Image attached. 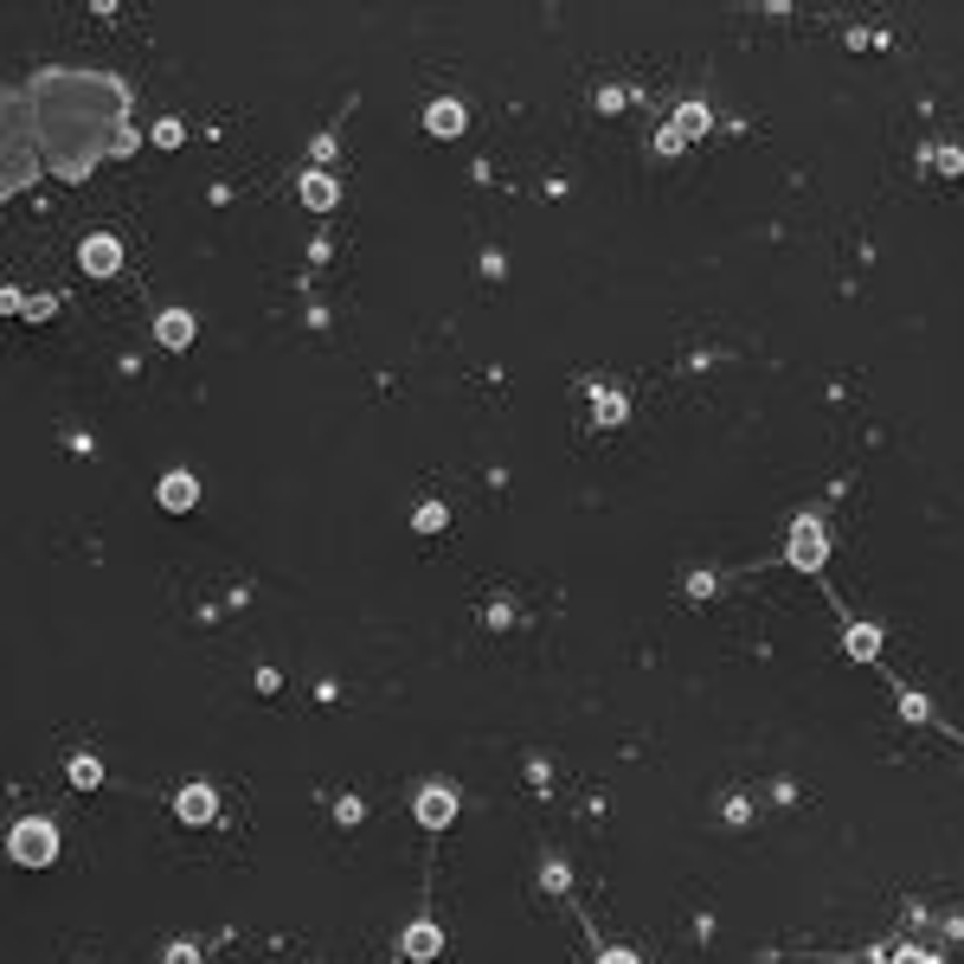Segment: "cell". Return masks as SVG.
<instances>
[{"instance_id":"cell-8","label":"cell","mask_w":964,"mask_h":964,"mask_svg":"<svg viewBox=\"0 0 964 964\" xmlns=\"http://www.w3.org/2000/svg\"><path fill=\"white\" fill-rule=\"evenodd\" d=\"M451 816H456V791L451 784H424L419 791V823L424 830H451Z\"/></svg>"},{"instance_id":"cell-3","label":"cell","mask_w":964,"mask_h":964,"mask_svg":"<svg viewBox=\"0 0 964 964\" xmlns=\"http://www.w3.org/2000/svg\"><path fill=\"white\" fill-rule=\"evenodd\" d=\"M7 855H13L20 868H52V862H59V830H52V816H20V823L7 830Z\"/></svg>"},{"instance_id":"cell-17","label":"cell","mask_w":964,"mask_h":964,"mask_svg":"<svg viewBox=\"0 0 964 964\" xmlns=\"http://www.w3.org/2000/svg\"><path fill=\"white\" fill-rule=\"evenodd\" d=\"M97 779H103V765H97L91 753H78V759H71V784H97Z\"/></svg>"},{"instance_id":"cell-16","label":"cell","mask_w":964,"mask_h":964,"mask_svg":"<svg viewBox=\"0 0 964 964\" xmlns=\"http://www.w3.org/2000/svg\"><path fill=\"white\" fill-rule=\"evenodd\" d=\"M444 521H451V514H444V502H424V509L412 514V528H419V534H438Z\"/></svg>"},{"instance_id":"cell-18","label":"cell","mask_w":964,"mask_h":964,"mask_svg":"<svg viewBox=\"0 0 964 964\" xmlns=\"http://www.w3.org/2000/svg\"><path fill=\"white\" fill-rule=\"evenodd\" d=\"M154 142H161V149H181V142H187V129H181L174 117H168V122H154Z\"/></svg>"},{"instance_id":"cell-19","label":"cell","mask_w":964,"mask_h":964,"mask_svg":"<svg viewBox=\"0 0 964 964\" xmlns=\"http://www.w3.org/2000/svg\"><path fill=\"white\" fill-rule=\"evenodd\" d=\"M52 309H59V302H52V297H20V315H32V322H46V315H52Z\"/></svg>"},{"instance_id":"cell-21","label":"cell","mask_w":964,"mask_h":964,"mask_svg":"<svg viewBox=\"0 0 964 964\" xmlns=\"http://www.w3.org/2000/svg\"><path fill=\"white\" fill-rule=\"evenodd\" d=\"M933 168H938V174H964V154H958V149H938Z\"/></svg>"},{"instance_id":"cell-6","label":"cell","mask_w":964,"mask_h":964,"mask_svg":"<svg viewBox=\"0 0 964 964\" xmlns=\"http://www.w3.org/2000/svg\"><path fill=\"white\" fill-rule=\"evenodd\" d=\"M78 264L91 277H117L122 271V239H110V232H91V239L78 244Z\"/></svg>"},{"instance_id":"cell-7","label":"cell","mask_w":964,"mask_h":964,"mask_svg":"<svg viewBox=\"0 0 964 964\" xmlns=\"http://www.w3.org/2000/svg\"><path fill=\"white\" fill-rule=\"evenodd\" d=\"M297 193H302V207H309V212H329L334 200H341V181H334L329 168H302V174H297Z\"/></svg>"},{"instance_id":"cell-10","label":"cell","mask_w":964,"mask_h":964,"mask_svg":"<svg viewBox=\"0 0 964 964\" xmlns=\"http://www.w3.org/2000/svg\"><path fill=\"white\" fill-rule=\"evenodd\" d=\"M438 952H444V933H438L431 920L405 926V938H399V958H405V964H424V958H438Z\"/></svg>"},{"instance_id":"cell-2","label":"cell","mask_w":964,"mask_h":964,"mask_svg":"<svg viewBox=\"0 0 964 964\" xmlns=\"http://www.w3.org/2000/svg\"><path fill=\"white\" fill-rule=\"evenodd\" d=\"M0 117H7V142H0V193H27V187L39 181V168H46V154H39V122H32V97L27 91H7Z\"/></svg>"},{"instance_id":"cell-23","label":"cell","mask_w":964,"mask_h":964,"mask_svg":"<svg viewBox=\"0 0 964 964\" xmlns=\"http://www.w3.org/2000/svg\"><path fill=\"white\" fill-rule=\"evenodd\" d=\"M894 964H938V958H933V952H920V945H901V952H894Z\"/></svg>"},{"instance_id":"cell-22","label":"cell","mask_w":964,"mask_h":964,"mask_svg":"<svg viewBox=\"0 0 964 964\" xmlns=\"http://www.w3.org/2000/svg\"><path fill=\"white\" fill-rule=\"evenodd\" d=\"M168 964H200V945H187V938H174V945H168Z\"/></svg>"},{"instance_id":"cell-5","label":"cell","mask_w":964,"mask_h":964,"mask_svg":"<svg viewBox=\"0 0 964 964\" xmlns=\"http://www.w3.org/2000/svg\"><path fill=\"white\" fill-rule=\"evenodd\" d=\"M784 560H791L797 573H823V560H830V528H823L816 514H797V521H791V546H784Z\"/></svg>"},{"instance_id":"cell-13","label":"cell","mask_w":964,"mask_h":964,"mask_svg":"<svg viewBox=\"0 0 964 964\" xmlns=\"http://www.w3.org/2000/svg\"><path fill=\"white\" fill-rule=\"evenodd\" d=\"M624 412H631V405H624L617 386H592V419L599 424H624Z\"/></svg>"},{"instance_id":"cell-12","label":"cell","mask_w":964,"mask_h":964,"mask_svg":"<svg viewBox=\"0 0 964 964\" xmlns=\"http://www.w3.org/2000/svg\"><path fill=\"white\" fill-rule=\"evenodd\" d=\"M154 495H161V509H168V514H187V509H193V502H200V482L187 476V470H168V476H161V489H154Z\"/></svg>"},{"instance_id":"cell-15","label":"cell","mask_w":964,"mask_h":964,"mask_svg":"<svg viewBox=\"0 0 964 964\" xmlns=\"http://www.w3.org/2000/svg\"><path fill=\"white\" fill-rule=\"evenodd\" d=\"M848 656H855V663H874V656H881V631H874V624H848Z\"/></svg>"},{"instance_id":"cell-1","label":"cell","mask_w":964,"mask_h":964,"mask_svg":"<svg viewBox=\"0 0 964 964\" xmlns=\"http://www.w3.org/2000/svg\"><path fill=\"white\" fill-rule=\"evenodd\" d=\"M32 122H39V154L59 181H84L129 129V84L117 71H78V64H46L27 84Z\"/></svg>"},{"instance_id":"cell-14","label":"cell","mask_w":964,"mask_h":964,"mask_svg":"<svg viewBox=\"0 0 964 964\" xmlns=\"http://www.w3.org/2000/svg\"><path fill=\"white\" fill-rule=\"evenodd\" d=\"M174 811H181L187 823H212V791L207 784H187L181 797H174Z\"/></svg>"},{"instance_id":"cell-11","label":"cell","mask_w":964,"mask_h":964,"mask_svg":"<svg viewBox=\"0 0 964 964\" xmlns=\"http://www.w3.org/2000/svg\"><path fill=\"white\" fill-rule=\"evenodd\" d=\"M463 122H470V110H463L456 97H431V103H424V129H431V135H463Z\"/></svg>"},{"instance_id":"cell-4","label":"cell","mask_w":964,"mask_h":964,"mask_svg":"<svg viewBox=\"0 0 964 964\" xmlns=\"http://www.w3.org/2000/svg\"><path fill=\"white\" fill-rule=\"evenodd\" d=\"M707 122H714V117H707V103H701V97H682V103L669 110V122L656 129V149H663V154H682L689 142H701V135H707Z\"/></svg>"},{"instance_id":"cell-9","label":"cell","mask_w":964,"mask_h":964,"mask_svg":"<svg viewBox=\"0 0 964 964\" xmlns=\"http://www.w3.org/2000/svg\"><path fill=\"white\" fill-rule=\"evenodd\" d=\"M193 334H200L193 309H161V315H154V341H161V348H193Z\"/></svg>"},{"instance_id":"cell-24","label":"cell","mask_w":964,"mask_h":964,"mask_svg":"<svg viewBox=\"0 0 964 964\" xmlns=\"http://www.w3.org/2000/svg\"><path fill=\"white\" fill-rule=\"evenodd\" d=\"M599 964H636V952H624V945H611V952H599Z\"/></svg>"},{"instance_id":"cell-20","label":"cell","mask_w":964,"mask_h":964,"mask_svg":"<svg viewBox=\"0 0 964 964\" xmlns=\"http://www.w3.org/2000/svg\"><path fill=\"white\" fill-rule=\"evenodd\" d=\"M309 161H315V168H329V161H334V135H315V142H309Z\"/></svg>"}]
</instances>
